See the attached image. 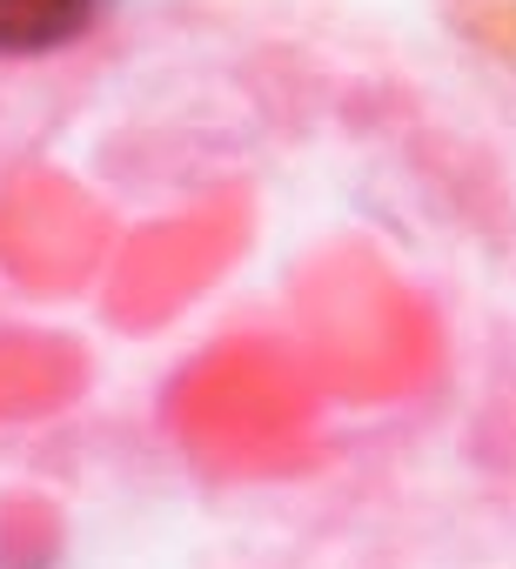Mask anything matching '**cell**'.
Masks as SVG:
<instances>
[{
    "mask_svg": "<svg viewBox=\"0 0 516 569\" xmlns=\"http://www.w3.org/2000/svg\"><path fill=\"white\" fill-rule=\"evenodd\" d=\"M115 14H121V0H0V61L61 54Z\"/></svg>",
    "mask_w": 516,
    "mask_h": 569,
    "instance_id": "6da1fadb",
    "label": "cell"
}]
</instances>
